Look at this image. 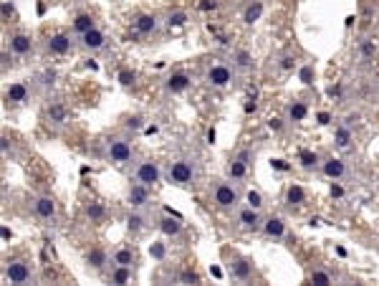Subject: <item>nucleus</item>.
Returning <instances> with one entry per match:
<instances>
[{
    "label": "nucleus",
    "instance_id": "1",
    "mask_svg": "<svg viewBox=\"0 0 379 286\" xmlns=\"http://www.w3.org/2000/svg\"><path fill=\"white\" fill-rule=\"evenodd\" d=\"M208 195H210V203H213L217 210H238L240 205H243V198H246L240 183H235V180L230 178L213 180Z\"/></svg>",
    "mask_w": 379,
    "mask_h": 286
},
{
    "label": "nucleus",
    "instance_id": "2",
    "mask_svg": "<svg viewBox=\"0 0 379 286\" xmlns=\"http://www.w3.org/2000/svg\"><path fill=\"white\" fill-rule=\"evenodd\" d=\"M167 183L175 187H182V190H190V187L197 185L202 170H200V163L195 157H177L167 165Z\"/></svg>",
    "mask_w": 379,
    "mask_h": 286
},
{
    "label": "nucleus",
    "instance_id": "3",
    "mask_svg": "<svg viewBox=\"0 0 379 286\" xmlns=\"http://www.w3.org/2000/svg\"><path fill=\"white\" fill-rule=\"evenodd\" d=\"M202 81L210 86V89H228V86L235 81V66L223 59H215L210 61L202 71Z\"/></svg>",
    "mask_w": 379,
    "mask_h": 286
},
{
    "label": "nucleus",
    "instance_id": "4",
    "mask_svg": "<svg viewBox=\"0 0 379 286\" xmlns=\"http://www.w3.org/2000/svg\"><path fill=\"white\" fill-rule=\"evenodd\" d=\"M104 155H107L109 163L119 165V167H124V165H129L134 160V145L129 137H122V134H116V137L107 139L104 142Z\"/></svg>",
    "mask_w": 379,
    "mask_h": 286
},
{
    "label": "nucleus",
    "instance_id": "5",
    "mask_svg": "<svg viewBox=\"0 0 379 286\" xmlns=\"http://www.w3.org/2000/svg\"><path fill=\"white\" fill-rule=\"evenodd\" d=\"M225 266H228L230 278L232 281H238V284H250V281L256 278V266H253V261L246 258V256L225 251Z\"/></svg>",
    "mask_w": 379,
    "mask_h": 286
},
{
    "label": "nucleus",
    "instance_id": "6",
    "mask_svg": "<svg viewBox=\"0 0 379 286\" xmlns=\"http://www.w3.org/2000/svg\"><path fill=\"white\" fill-rule=\"evenodd\" d=\"M3 276H6V281H10V284H36V271H33V266L25 258H10L8 263H6V269H3Z\"/></svg>",
    "mask_w": 379,
    "mask_h": 286
},
{
    "label": "nucleus",
    "instance_id": "7",
    "mask_svg": "<svg viewBox=\"0 0 379 286\" xmlns=\"http://www.w3.org/2000/svg\"><path fill=\"white\" fill-rule=\"evenodd\" d=\"M132 180L147 187H155L157 183L162 180V167H160V163H155V160H140V163H134L132 167Z\"/></svg>",
    "mask_w": 379,
    "mask_h": 286
},
{
    "label": "nucleus",
    "instance_id": "8",
    "mask_svg": "<svg viewBox=\"0 0 379 286\" xmlns=\"http://www.w3.org/2000/svg\"><path fill=\"white\" fill-rule=\"evenodd\" d=\"M109 46V39L104 36V31H99V28H91V31L81 33V36H76V48L81 51V54H101V51H107Z\"/></svg>",
    "mask_w": 379,
    "mask_h": 286
},
{
    "label": "nucleus",
    "instance_id": "9",
    "mask_svg": "<svg viewBox=\"0 0 379 286\" xmlns=\"http://www.w3.org/2000/svg\"><path fill=\"white\" fill-rule=\"evenodd\" d=\"M235 225H238L240 231H248V233H256L263 228V216H261V210L250 208V205H240L235 210Z\"/></svg>",
    "mask_w": 379,
    "mask_h": 286
},
{
    "label": "nucleus",
    "instance_id": "10",
    "mask_svg": "<svg viewBox=\"0 0 379 286\" xmlns=\"http://www.w3.org/2000/svg\"><path fill=\"white\" fill-rule=\"evenodd\" d=\"M31 205H33V213H36L43 223L56 225V221H58V205H56V201L51 195H36L31 201Z\"/></svg>",
    "mask_w": 379,
    "mask_h": 286
},
{
    "label": "nucleus",
    "instance_id": "11",
    "mask_svg": "<svg viewBox=\"0 0 379 286\" xmlns=\"http://www.w3.org/2000/svg\"><path fill=\"white\" fill-rule=\"evenodd\" d=\"M86 269L94 271V274H107L111 269V256H109L107 248L94 246L89 254H86Z\"/></svg>",
    "mask_w": 379,
    "mask_h": 286
},
{
    "label": "nucleus",
    "instance_id": "12",
    "mask_svg": "<svg viewBox=\"0 0 379 286\" xmlns=\"http://www.w3.org/2000/svg\"><path fill=\"white\" fill-rule=\"evenodd\" d=\"M10 54L18 56V59H25V56H31L33 54V48H36V43H33V36L31 33H25V31H16V33H10Z\"/></svg>",
    "mask_w": 379,
    "mask_h": 286
},
{
    "label": "nucleus",
    "instance_id": "13",
    "mask_svg": "<svg viewBox=\"0 0 379 286\" xmlns=\"http://www.w3.org/2000/svg\"><path fill=\"white\" fill-rule=\"evenodd\" d=\"M76 48V41L71 39L69 33H54L46 39V54L51 56H66Z\"/></svg>",
    "mask_w": 379,
    "mask_h": 286
},
{
    "label": "nucleus",
    "instance_id": "14",
    "mask_svg": "<svg viewBox=\"0 0 379 286\" xmlns=\"http://www.w3.org/2000/svg\"><path fill=\"white\" fill-rule=\"evenodd\" d=\"M190 86H193V79L187 76L185 71H175L162 81V92L167 96H177V94H185Z\"/></svg>",
    "mask_w": 379,
    "mask_h": 286
},
{
    "label": "nucleus",
    "instance_id": "15",
    "mask_svg": "<svg viewBox=\"0 0 379 286\" xmlns=\"http://www.w3.org/2000/svg\"><path fill=\"white\" fill-rule=\"evenodd\" d=\"M318 170L324 172V178L334 180V183H341V180L349 178V167L344 160H339V157H324L321 160V167Z\"/></svg>",
    "mask_w": 379,
    "mask_h": 286
},
{
    "label": "nucleus",
    "instance_id": "16",
    "mask_svg": "<svg viewBox=\"0 0 379 286\" xmlns=\"http://www.w3.org/2000/svg\"><path fill=\"white\" fill-rule=\"evenodd\" d=\"M134 31L140 33L142 39H155L157 33H160V16L155 13H144L134 21Z\"/></svg>",
    "mask_w": 379,
    "mask_h": 286
},
{
    "label": "nucleus",
    "instance_id": "17",
    "mask_svg": "<svg viewBox=\"0 0 379 286\" xmlns=\"http://www.w3.org/2000/svg\"><path fill=\"white\" fill-rule=\"evenodd\" d=\"M6 101H8V104H16V107L28 104V101H31V86L25 84V81L10 84V89L6 92Z\"/></svg>",
    "mask_w": 379,
    "mask_h": 286
},
{
    "label": "nucleus",
    "instance_id": "18",
    "mask_svg": "<svg viewBox=\"0 0 379 286\" xmlns=\"http://www.w3.org/2000/svg\"><path fill=\"white\" fill-rule=\"evenodd\" d=\"M127 201L132 208H140V210H147L149 208V187L142 185V183H134L127 193Z\"/></svg>",
    "mask_w": 379,
    "mask_h": 286
},
{
    "label": "nucleus",
    "instance_id": "19",
    "mask_svg": "<svg viewBox=\"0 0 379 286\" xmlns=\"http://www.w3.org/2000/svg\"><path fill=\"white\" fill-rule=\"evenodd\" d=\"M261 233H263L268 241H281L283 236H286V223H283L279 216H268V218H263V228H261Z\"/></svg>",
    "mask_w": 379,
    "mask_h": 286
},
{
    "label": "nucleus",
    "instance_id": "20",
    "mask_svg": "<svg viewBox=\"0 0 379 286\" xmlns=\"http://www.w3.org/2000/svg\"><path fill=\"white\" fill-rule=\"evenodd\" d=\"M134 278V266H116V263H111V269L107 271V284H129Z\"/></svg>",
    "mask_w": 379,
    "mask_h": 286
},
{
    "label": "nucleus",
    "instance_id": "21",
    "mask_svg": "<svg viewBox=\"0 0 379 286\" xmlns=\"http://www.w3.org/2000/svg\"><path fill=\"white\" fill-rule=\"evenodd\" d=\"M149 225V216L147 210H140V208H132V213L127 216V228H129V233H142L144 228Z\"/></svg>",
    "mask_w": 379,
    "mask_h": 286
},
{
    "label": "nucleus",
    "instance_id": "22",
    "mask_svg": "<svg viewBox=\"0 0 379 286\" xmlns=\"http://www.w3.org/2000/svg\"><path fill=\"white\" fill-rule=\"evenodd\" d=\"M225 178L235 180V183H243V180H248V163H243L240 157H232L230 163L225 165Z\"/></svg>",
    "mask_w": 379,
    "mask_h": 286
},
{
    "label": "nucleus",
    "instance_id": "23",
    "mask_svg": "<svg viewBox=\"0 0 379 286\" xmlns=\"http://www.w3.org/2000/svg\"><path fill=\"white\" fill-rule=\"evenodd\" d=\"M309 116V107H306V101L301 99H294L286 104V119L288 122H303Z\"/></svg>",
    "mask_w": 379,
    "mask_h": 286
},
{
    "label": "nucleus",
    "instance_id": "24",
    "mask_svg": "<svg viewBox=\"0 0 379 286\" xmlns=\"http://www.w3.org/2000/svg\"><path fill=\"white\" fill-rule=\"evenodd\" d=\"M91 28H96V18H94L91 13H78V16H74V21H71V31L76 33V36L91 31Z\"/></svg>",
    "mask_w": 379,
    "mask_h": 286
},
{
    "label": "nucleus",
    "instance_id": "25",
    "mask_svg": "<svg viewBox=\"0 0 379 286\" xmlns=\"http://www.w3.org/2000/svg\"><path fill=\"white\" fill-rule=\"evenodd\" d=\"M261 16H263V0H250L246 6V10H243V23L253 25L261 21Z\"/></svg>",
    "mask_w": 379,
    "mask_h": 286
},
{
    "label": "nucleus",
    "instance_id": "26",
    "mask_svg": "<svg viewBox=\"0 0 379 286\" xmlns=\"http://www.w3.org/2000/svg\"><path fill=\"white\" fill-rule=\"evenodd\" d=\"M157 223H160V231H162L164 236H172V238H177L180 233H182V221H180L177 216L160 218V221H157Z\"/></svg>",
    "mask_w": 379,
    "mask_h": 286
},
{
    "label": "nucleus",
    "instance_id": "27",
    "mask_svg": "<svg viewBox=\"0 0 379 286\" xmlns=\"http://www.w3.org/2000/svg\"><path fill=\"white\" fill-rule=\"evenodd\" d=\"M232 66H235V71H243V74L253 69V56H250V51L235 48V51H232Z\"/></svg>",
    "mask_w": 379,
    "mask_h": 286
},
{
    "label": "nucleus",
    "instance_id": "28",
    "mask_svg": "<svg viewBox=\"0 0 379 286\" xmlns=\"http://www.w3.org/2000/svg\"><path fill=\"white\" fill-rule=\"evenodd\" d=\"M111 263H116V266H134V263H137L134 248H129V246L116 248L114 254H111Z\"/></svg>",
    "mask_w": 379,
    "mask_h": 286
},
{
    "label": "nucleus",
    "instance_id": "29",
    "mask_svg": "<svg viewBox=\"0 0 379 286\" xmlns=\"http://www.w3.org/2000/svg\"><path fill=\"white\" fill-rule=\"evenodd\" d=\"M46 114H48V122H54V124H66V119H69V112H66V107L63 104H58V101H51L46 107Z\"/></svg>",
    "mask_w": 379,
    "mask_h": 286
},
{
    "label": "nucleus",
    "instance_id": "30",
    "mask_svg": "<svg viewBox=\"0 0 379 286\" xmlns=\"http://www.w3.org/2000/svg\"><path fill=\"white\" fill-rule=\"evenodd\" d=\"M334 281H336V276H334L326 266H314V271H311V284L329 286V284H334Z\"/></svg>",
    "mask_w": 379,
    "mask_h": 286
},
{
    "label": "nucleus",
    "instance_id": "31",
    "mask_svg": "<svg viewBox=\"0 0 379 286\" xmlns=\"http://www.w3.org/2000/svg\"><path fill=\"white\" fill-rule=\"evenodd\" d=\"M351 137H354V134H351V130H349L347 124H339L336 132H334V145L339 150H347L349 145H351Z\"/></svg>",
    "mask_w": 379,
    "mask_h": 286
},
{
    "label": "nucleus",
    "instance_id": "32",
    "mask_svg": "<svg viewBox=\"0 0 379 286\" xmlns=\"http://www.w3.org/2000/svg\"><path fill=\"white\" fill-rule=\"evenodd\" d=\"M303 198H306V195H303L301 185H288L286 187V205L288 208H299V205L303 203Z\"/></svg>",
    "mask_w": 379,
    "mask_h": 286
},
{
    "label": "nucleus",
    "instance_id": "33",
    "mask_svg": "<svg viewBox=\"0 0 379 286\" xmlns=\"http://www.w3.org/2000/svg\"><path fill=\"white\" fill-rule=\"evenodd\" d=\"M33 84L39 86V89H43V92H48V89H54V84H56V71H51V69L41 71L39 76L33 79Z\"/></svg>",
    "mask_w": 379,
    "mask_h": 286
},
{
    "label": "nucleus",
    "instance_id": "34",
    "mask_svg": "<svg viewBox=\"0 0 379 286\" xmlns=\"http://www.w3.org/2000/svg\"><path fill=\"white\" fill-rule=\"evenodd\" d=\"M243 203L246 205H250V208H256V210H263L266 208V198L261 190H246V198H243Z\"/></svg>",
    "mask_w": 379,
    "mask_h": 286
},
{
    "label": "nucleus",
    "instance_id": "35",
    "mask_svg": "<svg viewBox=\"0 0 379 286\" xmlns=\"http://www.w3.org/2000/svg\"><path fill=\"white\" fill-rule=\"evenodd\" d=\"M296 66V56L294 54H281L279 59H276V61H273V69L276 71H281V74H283V71H291Z\"/></svg>",
    "mask_w": 379,
    "mask_h": 286
},
{
    "label": "nucleus",
    "instance_id": "36",
    "mask_svg": "<svg viewBox=\"0 0 379 286\" xmlns=\"http://www.w3.org/2000/svg\"><path fill=\"white\" fill-rule=\"evenodd\" d=\"M301 167H303V170H316V167H321V157H318L316 152L303 150V152H301Z\"/></svg>",
    "mask_w": 379,
    "mask_h": 286
},
{
    "label": "nucleus",
    "instance_id": "37",
    "mask_svg": "<svg viewBox=\"0 0 379 286\" xmlns=\"http://www.w3.org/2000/svg\"><path fill=\"white\" fill-rule=\"evenodd\" d=\"M86 216L91 223H101V218H104V205L101 203H89L86 205Z\"/></svg>",
    "mask_w": 379,
    "mask_h": 286
},
{
    "label": "nucleus",
    "instance_id": "38",
    "mask_svg": "<svg viewBox=\"0 0 379 286\" xmlns=\"http://www.w3.org/2000/svg\"><path fill=\"white\" fill-rule=\"evenodd\" d=\"M185 23H187L185 10H172V13H167V25H170V28H180V25Z\"/></svg>",
    "mask_w": 379,
    "mask_h": 286
},
{
    "label": "nucleus",
    "instance_id": "39",
    "mask_svg": "<svg viewBox=\"0 0 379 286\" xmlns=\"http://www.w3.org/2000/svg\"><path fill=\"white\" fill-rule=\"evenodd\" d=\"M0 147H3V157H6V160L16 155V145H13V139L6 137V134H3V139H0Z\"/></svg>",
    "mask_w": 379,
    "mask_h": 286
},
{
    "label": "nucleus",
    "instance_id": "40",
    "mask_svg": "<svg viewBox=\"0 0 379 286\" xmlns=\"http://www.w3.org/2000/svg\"><path fill=\"white\" fill-rule=\"evenodd\" d=\"M134 81H137V74H134V71H129V69L119 71V84L122 86H132Z\"/></svg>",
    "mask_w": 379,
    "mask_h": 286
},
{
    "label": "nucleus",
    "instance_id": "41",
    "mask_svg": "<svg viewBox=\"0 0 379 286\" xmlns=\"http://www.w3.org/2000/svg\"><path fill=\"white\" fill-rule=\"evenodd\" d=\"M124 127H127V130H142V127H144V119H142L140 114L127 116V122H124Z\"/></svg>",
    "mask_w": 379,
    "mask_h": 286
},
{
    "label": "nucleus",
    "instance_id": "42",
    "mask_svg": "<svg viewBox=\"0 0 379 286\" xmlns=\"http://www.w3.org/2000/svg\"><path fill=\"white\" fill-rule=\"evenodd\" d=\"M149 256H152V258H157V261H162V258H164V243H160V241H157V243H152V246H149Z\"/></svg>",
    "mask_w": 379,
    "mask_h": 286
},
{
    "label": "nucleus",
    "instance_id": "43",
    "mask_svg": "<svg viewBox=\"0 0 379 286\" xmlns=\"http://www.w3.org/2000/svg\"><path fill=\"white\" fill-rule=\"evenodd\" d=\"M177 278L182 281V284H197V281H200L195 271H180V276H177Z\"/></svg>",
    "mask_w": 379,
    "mask_h": 286
},
{
    "label": "nucleus",
    "instance_id": "44",
    "mask_svg": "<svg viewBox=\"0 0 379 286\" xmlns=\"http://www.w3.org/2000/svg\"><path fill=\"white\" fill-rule=\"evenodd\" d=\"M235 157H240L243 163L250 165V163H253V160H256V152H253V150H240V152H238V155H235Z\"/></svg>",
    "mask_w": 379,
    "mask_h": 286
},
{
    "label": "nucleus",
    "instance_id": "45",
    "mask_svg": "<svg viewBox=\"0 0 379 286\" xmlns=\"http://www.w3.org/2000/svg\"><path fill=\"white\" fill-rule=\"evenodd\" d=\"M268 127H271L273 132H283V119H279V116H271V119H268Z\"/></svg>",
    "mask_w": 379,
    "mask_h": 286
},
{
    "label": "nucleus",
    "instance_id": "46",
    "mask_svg": "<svg viewBox=\"0 0 379 286\" xmlns=\"http://www.w3.org/2000/svg\"><path fill=\"white\" fill-rule=\"evenodd\" d=\"M10 16H13V6H8V3H3V18L8 21Z\"/></svg>",
    "mask_w": 379,
    "mask_h": 286
},
{
    "label": "nucleus",
    "instance_id": "47",
    "mask_svg": "<svg viewBox=\"0 0 379 286\" xmlns=\"http://www.w3.org/2000/svg\"><path fill=\"white\" fill-rule=\"evenodd\" d=\"M202 10H210V8H217V0H205V3H200Z\"/></svg>",
    "mask_w": 379,
    "mask_h": 286
},
{
    "label": "nucleus",
    "instance_id": "48",
    "mask_svg": "<svg viewBox=\"0 0 379 286\" xmlns=\"http://www.w3.org/2000/svg\"><path fill=\"white\" fill-rule=\"evenodd\" d=\"M273 165H276L279 170H286V163H283V160H273Z\"/></svg>",
    "mask_w": 379,
    "mask_h": 286
},
{
    "label": "nucleus",
    "instance_id": "49",
    "mask_svg": "<svg viewBox=\"0 0 379 286\" xmlns=\"http://www.w3.org/2000/svg\"><path fill=\"white\" fill-rule=\"evenodd\" d=\"M240 3H250V0H240Z\"/></svg>",
    "mask_w": 379,
    "mask_h": 286
},
{
    "label": "nucleus",
    "instance_id": "50",
    "mask_svg": "<svg viewBox=\"0 0 379 286\" xmlns=\"http://www.w3.org/2000/svg\"><path fill=\"white\" fill-rule=\"evenodd\" d=\"M377 248H379V238H377Z\"/></svg>",
    "mask_w": 379,
    "mask_h": 286
}]
</instances>
